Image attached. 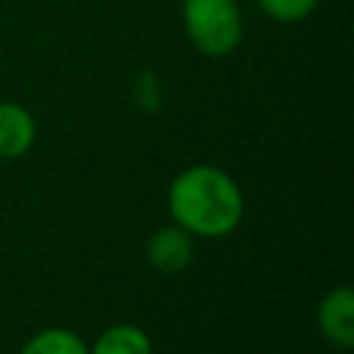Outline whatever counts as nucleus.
I'll return each mask as SVG.
<instances>
[{
    "mask_svg": "<svg viewBox=\"0 0 354 354\" xmlns=\"http://www.w3.org/2000/svg\"><path fill=\"white\" fill-rule=\"evenodd\" d=\"M169 213L174 224L202 238H221L243 218V194L218 166H188L169 185Z\"/></svg>",
    "mask_w": 354,
    "mask_h": 354,
    "instance_id": "nucleus-1",
    "label": "nucleus"
},
{
    "mask_svg": "<svg viewBox=\"0 0 354 354\" xmlns=\"http://www.w3.org/2000/svg\"><path fill=\"white\" fill-rule=\"evenodd\" d=\"M183 28L199 55L224 58L243 41V11L238 0H183Z\"/></svg>",
    "mask_w": 354,
    "mask_h": 354,
    "instance_id": "nucleus-2",
    "label": "nucleus"
},
{
    "mask_svg": "<svg viewBox=\"0 0 354 354\" xmlns=\"http://www.w3.org/2000/svg\"><path fill=\"white\" fill-rule=\"evenodd\" d=\"M194 257V243H191V232L183 230L180 224L171 227H160L149 241H147V260L152 268L163 271V274H177L185 271L188 263Z\"/></svg>",
    "mask_w": 354,
    "mask_h": 354,
    "instance_id": "nucleus-3",
    "label": "nucleus"
},
{
    "mask_svg": "<svg viewBox=\"0 0 354 354\" xmlns=\"http://www.w3.org/2000/svg\"><path fill=\"white\" fill-rule=\"evenodd\" d=\"M318 326L326 340L340 348L354 346V293L351 288L329 290L318 304Z\"/></svg>",
    "mask_w": 354,
    "mask_h": 354,
    "instance_id": "nucleus-4",
    "label": "nucleus"
},
{
    "mask_svg": "<svg viewBox=\"0 0 354 354\" xmlns=\"http://www.w3.org/2000/svg\"><path fill=\"white\" fill-rule=\"evenodd\" d=\"M36 138V122L19 102H0V158H22Z\"/></svg>",
    "mask_w": 354,
    "mask_h": 354,
    "instance_id": "nucleus-5",
    "label": "nucleus"
},
{
    "mask_svg": "<svg viewBox=\"0 0 354 354\" xmlns=\"http://www.w3.org/2000/svg\"><path fill=\"white\" fill-rule=\"evenodd\" d=\"M91 354H152V340L136 324H116L97 337Z\"/></svg>",
    "mask_w": 354,
    "mask_h": 354,
    "instance_id": "nucleus-6",
    "label": "nucleus"
},
{
    "mask_svg": "<svg viewBox=\"0 0 354 354\" xmlns=\"http://www.w3.org/2000/svg\"><path fill=\"white\" fill-rule=\"evenodd\" d=\"M19 354H91V348L83 343L80 335H75L72 329H61V326H50L36 332L25 348Z\"/></svg>",
    "mask_w": 354,
    "mask_h": 354,
    "instance_id": "nucleus-7",
    "label": "nucleus"
},
{
    "mask_svg": "<svg viewBox=\"0 0 354 354\" xmlns=\"http://www.w3.org/2000/svg\"><path fill=\"white\" fill-rule=\"evenodd\" d=\"M254 3L268 19L282 22V25L304 22L318 8V0H254Z\"/></svg>",
    "mask_w": 354,
    "mask_h": 354,
    "instance_id": "nucleus-8",
    "label": "nucleus"
}]
</instances>
